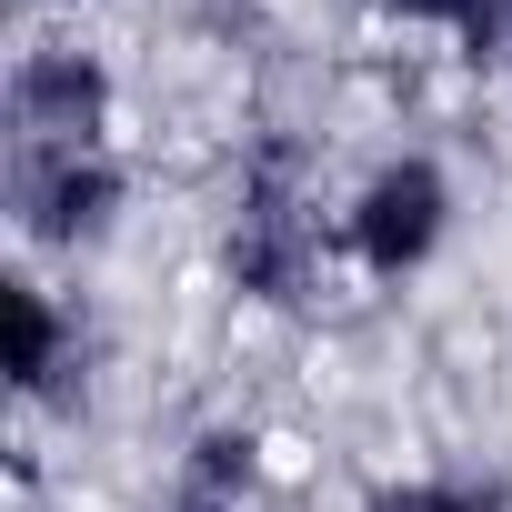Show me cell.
Masks as SVG:
<instances>
[{
    "mask_svg": "<svg viewBox=\"0 0 512 512\" xmlns=\"http://www.w3.org/2000/svg\"><path fill=\"white\" fill-rule=\"evenodd\" d=\"M382 21H452V31H472V11L482 0H372Z\"/></svg>",
    "mask_w": 512,
    "mask_h": 512,
    "instance_id": "obj_8",
    "label": "cell"
},
{
    "mask_svg": "<svg viewBox=\"0 0 512 512\" xmlns=\"http://www.w3.org/2000/svg\"><path fill=\"white\" fill-rule=\"evenodd\" d=\"M251 452H262L251 432H201V442H191V482H181V512H231V502L251 492V472H262Z\"/></svg>",
    "mask_w": 512,
    "mask_h": 512,
    "instance_id": "obj_6",
    "label": "cell"
},
{
    "mask_svg": "<svg viewBox=\"0 0 512 512\" xmlns=\"http://www.w3.org/2000/svg\"><path fill=\"white\" fill-rule=\"evenodd\" d=\"M111 211H121V171L101 151H31V141H11V221L31 241L81 251V241L111 231Z\"/></svg>",
    "mask_w": 512,
    "mask_h": 512,
    "instance_id": "obj_2",
    "label": "cell"
},
{
    "mask_svg": "<svg viewBox=\"0 0 512 512\" xmlns=\"http://www.w3.org/2000/svg\"><path fill=\"white\" fill-rule=\"evenodd\" d=\"M0 312H11V382L21 392H61V372L81 362V332L51 312L41 282H0Z\"/></svg>",
    "mask_w": 512,
    "mask_h": 512,
    "instance_id": "obj_5",
    "label": "cell"
},
{
    "mask_svg": "<svg viewBox=\"0 0 512 512\" xmlns=\"http://www.w3.org/2000/svg\"><path fill=\"white\" fill-rule=\"evenodd\" d=\"M372 512H502L492 482H402V492H372Z\"/></svg>",
    "mask_w": 512,
    "mask_h": 512,
    "instance_id": "obj_7",
    "label": "cell"
},
{
    "mask_svg": "<svg viewBox=\"0 0 512 512\" xmlns=\"http://www.w3.org/2000/svg\"><path fill=\"white\" fill-rule=\"evenodd\" d=\"M41 11H51V0H41Z\"/></svg>",
    "mask_w": 512,
    "mask_h": 512,
    "instance_id": "obj_9",
    "label": "cell"
},
{
    "mask_svg": "<svg viewBox=\"0 0 512 512\" xmlns=\"http://www.w3.org/2000/svg\"><path fill=\"white\" fill-rule=\"evenodd\" d=\"M442 211H452V191H442V171L432 161H392V171H372L362 181V201H352V251H362V272H412V262H432V241H442Z\"/></svg>",
    "mask_w": 512,
    "mask_h": 512,
    "instance_id": "obj_4",
    "label": "cell"
},
{
    "mask_svg": "<svg viewBox=\"0 0 512 512\" xmlns=\"http://www.w3.org/2000/svg\"><path fill=\"white\" fill-rule=\"evenodd\" d=\"M221 272H231V292L272 302V312L312 302L322 231H312V211H302V151H292V141H262V151H251L241 211H231V241H221Z\"/></svg>",
    "mask_w": 512,
    "mask_h": 512,
    "instance_id": "obj_1",
    "label": "cell"
},
{
    "mask_svg": "<svg viewBox=\"0 0 512 512\" xmlns=\"http://www.w3.org/2000/svg\"><path fill=\"white\" fill-rule=\"evenodd\" d=\"M111 121V71L91 51H31L11 71V141L31 151H91Z\"/></svg>",
    "mask_w": 512,
    "mask_h": 512,
    "instance_id": "obj_3",
    "label": "cell"
}]
</instances>
